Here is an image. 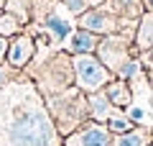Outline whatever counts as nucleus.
<instances>
[{
  "instance_id": "f257e3e1",
  "label": "nucleus",
  "mask_w": 153,
  "mask_h": 146,
  "mask_svg": "<svg viewBox=\"0 0 153 146\" xmlns=\"http://www.w3.org/2000/svg\"><path fill=\"white\" fill-rule=\"evenodd\" d=\"M0 146H64L33 80H13L0 90Z\"/></svg>"
},
{
  "instance_id": "f03ea898",
  "label": "nucleus",
  "mask_w": 153,
  "mask_h": 146,
  "mask_svg": "<svg viewBox=\"0 0 153 146\" xmlns=\"http://www.w3.org/2000/svg\"><path fill=\"white\" fill-rule=\"evenodd\" d=\"M44 100H46V108H49V113H51V118H54L61 136L74 133L82 123L89 120L87 95L79 87H66V90L56 92V95H46Z\"/></svg>"
},
{
  "instance_id": "7ed1b4c3",
  "label": "nucleus",
  "mask_w": 153,
  "mask_h": 146,
  "mask_svg": "<svg viewBox=\"0 0 153 146\" xmlns=\"http://www.w3.org/2000/svg\"><path fill=\"white\" fill-rule=\"evenodd\" d=\"M71 67H74V87L92 95V92L105 90L110 80H115V75L97 59V54H76L71 56Z\"/></svg>"
},
{
  "instance_id": "20e7f679",
  "label": "nucleus",
  "mask_w": 153,
  "mask_h": 146,
  "mask_svg": "<svg viewBox=\"0 0 153 146\" xmlns=\"http://www.w3.org/2000/svg\"><path fill=\"white\" fill-rule=\"evenodd\" d=\"M76 28V21L69 11H66L64 3H54L49 0L46 3V16L41 18V31L49 36V41L54 46H64V41L69 38V33Z\"/></svg>"
},
{
  "instance_id": "39448f33",
  "label": "nucleus",
  "mask_w": 153,
  "mask_h": 146,
  "mask_svg": "<svg viewBox=\"0 0 153 146\" xmlns=\"http://www.w3.org/2000/svg\"><path fill=\"white\" fill-rule=\"evenodd\" d=\"M97 59L107 67L112 75H117L123 64H125L130 56H138L135 46L130 49V36H123V33H110V36L100 38V46H97Z\"/></svg>"
},
{
  "instance_id": "423d86ee",
  "label": "nucleus",
  "mask_w": 153,
  "mask_h": 146,
  "mask_svg": "<svg viewBox=\"0 0 153 146\" xmlns=\"http://www.w3.org/2000/svg\"><path fill=\"white\" fill-rule=\"evenodd\" d=\"M46 69V87H41V95H56V92L66 90V87H74V67H71V54L59 51L54 54L49 62L44 64Z\"/></svg>"
},
{
  "instance_id": "0eeeda50",
  "label": "nucleus",
  "mask_w": 153,
  "mask_h": 146,
  "mask_svg": "<svg viewBox=\"0 0 153 146\" xmlns=\"http://www.w3.org/2000/svg\"><path fill=\"white\" fill-rule=\"evenodd\" d=\"M76 26L87 28L97 36H110V33H117L120 18L115 16V11H107V5H100V8H87L82 16H76Z\"/></svg>"
},
{
  "instance_id": "6e6552de",
  "label": "nucleus",
  "mask_w": 153,
  "mask_h": 146,
  "mask_svg": "<svg viewBox=\"0 0 153 146\" xmlns=\"http://www.w3.org/2000/svg\"><path fill=\"white\" fill-rule=\"evenodd\" d=\"M64 146H112V133L107 131L105 123L87 120L74 133L64 136Z\"/></svg>"
},
{
  "instance_id": "1a4fd4ad",
  "label": "nucleus",
  "mask_w": 153,
  "mask_h": 146,
  "mask_svg": "<svg viewBox=\"0 0 153 146\" xmlns=\"http://www.w3.org/2000/svg\"><path fill=\"white\" fill-rule=\"evenodd\" d=\"M33 56H36V38H33L31 33H18V36H13V41H8L5 62H8V67H13L16 72L26 69Z\"/></svg>"
},
{
  "instance_id": "9d476101",
  "label": "nucleus",
  "mask_w": 153,
  "mask_h": 146,
  "mask_svg": "<svg viewBox=\"0 0 153 146\" xmlns=\"http://www.w3.org/2000/svg\"><path fill=\"white\" fill-rule=\"evenodd\" d=\"M100 38L102 36H97V33L87 31V28L76 26L74 31L69 33V38L64 41V51L71 54V56H76V54H94L97 46H100Z\"/></svg>"
},
{
  "instance_id": "9b49d317",
  "label": "nucleus",
  "mask_w": 153,
  "mask_h": 146,
  "mask_svg": "<svg viewBox=\"0 0 153 146\" xmlns=\"http://www.w3.org/2000/svg\"><path fill=\"white\" fill-rule=\"evenodd\" d=\"M105 95H107V100L117 110H125L128 105L133 103V87H130V82L120 80V77H115V80H110L107 85H105Z\"/></svg>"
},
{
  "instance_id": "f8f14e48",
  "label": "nucleus",
  "mask_w": 153,
  "mask_h": 146,
  "mask_svg": "<svg viewBox=\"0 0 153 146\" xmlns=\"http://www.w3.org/2000/svg\"><path fill=\"white\" fill-rule=\"evenodd\" d=\"M87 105H89V120H97V123H107V120L117 113V108L107 100L105 90L87 95Z\"/></svg>"
},
{
  "instance_id": "ddd939ff",
  "label": "nucleus",
  "mask_w": 153,
  "mask_h": 146,
  "mask_svg": "<svg viewBox=\"0 0 153 146\" xmlns=\"http://www.w3.org/2000/svg\"><path fill=\"white\" fill-rule=\"evenodd\" d=\"M133 46H135L138 54H146L153 49V13H143L140 21H138L135 36H133Z\"/></svg>"
},
{
  "instance_id": "4468645a",
  "label": "nucleus",
  "mask_w": 153,
  "mask_h": 146,
  "mask_svg": "<svg viewBox=\"0 0 153 146\" xmlns=\"http://www.w3.org/2000/svg\"><path fill=\"white\" fill-rule=\"evenodd\" d=\"M153 144V128L135 126L133 131L120 136H112V146H151Z\"/></svg>"
},
{
  "instance_id": "2eb2a0df",
  "label": "nucleus",
  "mask_w": 153,
  "mask_h": 146,
  "mask_svg": "<svg viewBox=\"0 0 153 146\" xmlns=\"http://www.w3.org/2000/svg\"><path fill=\"white\" fill-rule=\"evenodd\" d=\"M112 11L117 18H130V21H138L143 16V0H112Z\"/></svg>"
},
{
  "instance_id": "dca6fc26",
  "label": "nucleus",
  "mask_w": 153,
  "mask_h": 146,
  "mask_svg": "<svg viewBox=\"0 0 153 146\" xmlns=\"http://www.w3.org/2000/svg\"><path fill=\"white\" fill-rule=\"evenodd\" d=\"M105 126H107V131H110L112 136L128 133V131H133V128H135V123H133V120L125 115V110H117V113H115V115H112V118H110Z\"/></svg>"
},
{
  "instance_id": "f3484780",
  "label": "nucleus",
  "mask_w": 153,
  "mask_h": 146,
  "mask_svg": "<svg viewBox=\"0 0 153 146\" xmlns=\"http://www.w3.org/2000/svg\"><path fill=\"white\" fill-rule=\"evenodd\" d=\"M21 33V21L10 13H0V36H18Z\"/></svg>"
},
{
  "instance_id": "a211bd4d",
  "label": "nucleus",
  "mask_w": 153,
  "mask_h": 146,
  "mask_svg": "<svg viewBox=\"0 0 153 146\" xmlns=\"http://www.w3.org/2000/svg\"><path fill=\"white\" fill-rule=\"evenodd\" d=\"M5 13L16 16L21 23H26L28 18H31V8H28L26 0H8V3H5Z\"/></svg>"
},
{
  "instance_id": "6ab92c4d",
  "label": "nucleus",
  "mask_w": 153,
  "mask_h": 146,
  "mask_svg": "<svg viewBox=\"0 0 153 146\" xmlns=\"http://www.w3.org/2000/svg\"><path fill=\"white\" fill-rule=\"evenodd\" d=\"M66 5V11L71 13V16H82L84 11H87V0H61Z\"/></svg>"
},
{
  "instance_id": "aec40b11",
  "label": "nucleus",
  "mask_w": 153,
  "mask_h": 146,
  "mask_svg": "<svg viewBox=\"0 0 153 146\" xmlns=\"http://www.w3.org/2000/svg\"><path fill=\"white\" fill-rule=\"evenodd\" d=\"M13 67H5V64H0V90L8 85V82H13Z\"/></svg>"
},
{
  "instance_id": "412c9836",
  "label": "nucleus",
  "mask_w": 153,
  "mask_h": 146,
  "mask_svg": "<svg viewBox=\"0 0 153 146\" xmlns=\"http://www.w3.org/2000/svg\"><path fill=\"white\" fill-rule=\"evenodd\" d=\"M5 54H8V38L0 36V64L5 62Z\"/></svg>"
},
{
  "instance_id": "4be33fe9",
  "label": "nucleus",
  "mask_w": 153,
  "mask_h": 146,
  "mask_svg": "<svg viewBox=\"0 0 153 146\" xmlns=\"http://www.w3.org/2000/svg\"><path fill=\"white\" fill-rule=\"evenodd\" d=\"M107 0H87V8H100V5H105Z\"/></svg>"
},
{
  "instance_id": "5701e85b",
  "label": "nucleus",
  "mask_w": 153,
  "mask_h": 146,
  "mask_svg": "<svg viewBox=\"0 0 153 146\" xmlns=\"http://www.w3.org/2000/svg\"><path fill=\"white\" fill-rule=\"evenodd\" d=\"M143 8H146L148 13H153V0H143Z\"/></svg>"
},
{
  "instance_id": "b1692460",
  "label": "nucleus",
  "mask_w": 153,
  "mask_h": 146,
  "mask_svg": "<svg viewBox=\"0 0 153 146\" xmlns=\"http://www.w3.org/2000/svg\"><path fill=\"white\" fill-rule=\"evenodd\" d=\"M151 146H153V144H151Z\"/></svg>"
}]
</instances>
